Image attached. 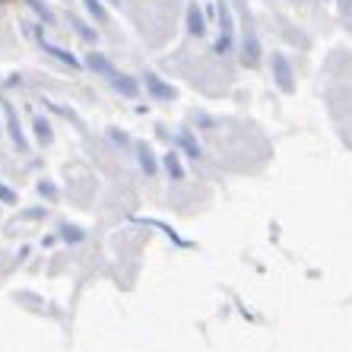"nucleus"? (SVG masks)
Listing matches in <instances>:
<instances>
[{"label":"nucleus","instance_id":"11","mask_svg":"<svg viewBox=\"0 0 352 352\" xmlns=\"http://www.w3.org/2000/svg\"><path fill=\"white\" fill-rule=\"evenodd\" d=\"M35 131H38V137L45 140V143H48V140H51V131H48V124L41 121V118H38V121H35Z\"/></svg>","mask_w":352,"mask_h":352},{"label":"nucleus","instance_id":"3","mask_svg":"<svg viewBox=\"0 0 352 352\" xmlns=\"http://www.w3.org/2000/svg\"><path fill=\"white\" fill-rule=\"evenodd\" d=\"M219 23H222V35H219V41H216V51H219V54H226V51L232 48V16H229L226 0L219 3Z\"/></svg>","mask_w":352,"mask_h":352},{"label":"nucleus","instance_id":"13","mask_svg":"<svg viewBox=\"0 0 352 352\" xmlns=\"http://www.w3.org/2000/svg\"><path fill=\"white\" fill-rule=\"evenodd\" d=\"M352 7V0H340V10H349Z\"/></svg>","mask_w":352,"mask_h":352},{"label":"nucleus","instance_id":"4","mask_svg":"<svg viewBox=\"0 0 352 352\" xmlns=\"http://www.w3.org/2000/svg\"><path fill=\"white\" fill-rule=\"evenodd\" d=\"M273 74H276V82L283 92H292L295 82H292V70H289V60L283 54H273Z\"/></svg>","mask_w":352,"mask_h":352},{"label":"nucleus","instance_id":"2","mask_svg":"<svg viewBox=\"0 0 352 352\" xmlns=\"http://www.w3.org/2000/svg\"><path fill=\"white\" fill-rule=\"evenodd\" d=\"M238 7V16H241V32H245V51H241V58H245L248 67H257L261 60V45H257V32H254V23H251V10L245 7V0H235Z\"/></svg>","mask_w":352,"mask_h":352},{"label":"nucleus","instance_id":"10","mask_svg":"<svg viewBox=\"0 0 352 352\" xmlns=\"http://www.w3.org/2000/svg\"><path fill=\"white\" fill-rule=\"evenodd\" d=\"M140 162L146 165V172H156V165H153V156H149L146 146H140Z\"/></svg>","mask_w":352,"mask_h":352},{"label":"nucleus","instance_id":"8","mask_svg":"<svg viewBox=\"0 0 352 352\" xmlns=\"http://www.w3.org/2000/svg\"><path fill=\"white\" fill-rule=\"evenodd\" d=\"M0 105H3V115H7V124H10V133H13V140H16L19 146H25V140H23V133H19V124H16V118H13V108H10V102H3V98H0Z\"/></svg>","mask_w":352,"mask_h":352},{"label":"nucleus","instance_id":"5","mask_svg":"<svg viewBox=\"0 0 352 352\" xmlns=\"http://www.w3.org/2000/svg\"><path fill=\"white\" fill-rule=\"evenodd\" d=\"M143 82H146V89L153 92L156 98H162V102H168V98H175V89L168 86V82H162L156 74H143Z\"/></svg>","mask_w":352,"mask_h":352},{"label":"nucleus","instance_id":"12","mask_svg":"<svg viewBox=\"0 0 352 352\" xmlns=\"http://www.w3.org/2000/svg\"><path fill=\"white\" fill-rule=\"evenodd\" d=\"M168 168H172L175 175H181V168H178V159H175V153H168Z\"/></svg>","mask_w":352,"mask_h":352},{"label":"nucleus","instance_id":"6","mask_svg":"<svg viewBox=\"0 0 352 352\" xmlns=\"http://www.w3.org/2000/svg\"><path fill=\"white\" fill-rule=\"evenodd\" d=\"M38 45H41V51H48V54H54V58H58V60H64L67 67H74V70H76V67H80L74 58H70V54H67V51H60L58 45H51V41L45 38V35H38Z\"/></svg>","mask_w":352,"mask_h":352},{"label":"nucleus","instance_id":"1","mask_svg":"<svg viewBox=\"0 0 352 352\" xmlns=\"http://www.w3.org/2000/svg\"><path fill=\"white\" fill-rule=\"evenodd\" d=\"M86 64H89L92 70H96V74L108 76V82H111V86H115V89L121 92V96H127V98H137V82H133L127 74H121V70H115V67H111V60H108V58H102L98 51H89V58H86Z\"/></svg>","mask_w":352,"mask_h":352},{"label":"nucleus","instance_id":"9","mask_svg":"<svg viewBox=\"0 0 352 352\" xmlns=\"http://www.w3.org/2000/svg\"><path fill=\"white\" fill-rule=\"evenodd\" d=\"M82 3H86V10H89L98 23H108V13H105V7H102V0H82Z\"/></svg>","mask_w":352,"mask_h":352},{"label":"nucleus","instance_id":"7","mask_svg":"<svg viewBox=\"0 0 352 352\" xmlns=\"http://www.w3.org/2000/svg\"><path fill=\"white\" fill-rule=\"evenodd\" d=\"M188 29L194 35H204V13H200V7H197V3H190V7H188Z\"/></svg>","mask_w":352,"mask_h":352}]
</instances>
